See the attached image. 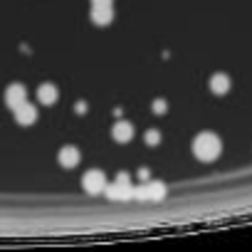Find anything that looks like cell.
I'll return each instance as SVG.
<instances>
[{
    "instance_id": "6da1fadb",
    "label": "cell",
    "mask_w": 252,
    "mask_h": 252,
    "mask_svg": "<svg viewBox=\"0 0 252 252\" xmlns=\"http://www.w3.org/2000/svg\"><path fill=\"white\" fill-rule=\"evenodd\" d=\"M220 154H222V141H220L218 134L203 131V134H198V136L193 139V156H195L198 161L210 163V161H215Z\"/></svg>"
},
{
    "instance_id": "7a4b0ae2",
    "label": "cell",
    "mask_w": 252,
    "mask_h": 252,
    "mask_svg": "<svg viewBox=\"0 0 252 252\" xmlns=\"http://www.w3.org/2000/svg\"><path fill=\"white\" fill-rule=\"evenodd\" d=\"M104 193H106V198H109V200H131V198H134L131 178L126 176V173H119L114 183H106Z\"/></svg>"
},
{
    "instance_id": "3957f363",
    "label": "cell",
    "mask_w": 252,
    "mask_h": 252,
    "mask_svg": "<svg viewBox=\"0 0 252 252\" xmlns=\"http://www.w3.org/2000/svg\"><path fill=\"white\" fill-rule=\"evenodd\" d=\"M82 186H84V190H87V193L99 195V193H104V188H106V176H104L101 171L92 168V171H87V173H84Z\"/></svg>"
},
{
    "instance_id": "277c9868",
    "label": "cell",
    "mask_w": 252,
    "mask_h": 252,
    "mask_svg": "<svg viewBox=\"0 0 252 252\" xmlns=\"http://www.w3.org/2000/svg\"><path fill=\"white\" fill-rule=\"evenodd\" d=\"M15 111V121L20 124V126H30V124H35L37 121V106L35 104H20L18 109H13Z\"/></svg>"
},
{
    "instance_id": "5b68a950",
    "label": "cell",
    "mask_w": 252,
    "mask_h": 252,
    "mask_svg": "<svg viewBox=\"0 0 252 252\" xmlns=\"http://www.w3.org/2000/svg\"><path fill=\"white\" fill-rule=\"evenodd\" d=\"M111 139L116 144H126V141H131L134 139V126L129 121H116L111 126Z\"/></svg>"
},
{
    "instance_id": "8992f818",
    "label": "cell",
    "mask_w": 252,
    "mask_h": 252,
    "mask_svg": "<svg viewBox=\"0 0 252 252\" xmlns=\"http://www.w3.org/2000/svg\"><path fill=\"white\" fill-rule=\"evenodd\" d=\"M25 99H28V92H25L23 84H10V87L5 89V104H8L10 109H18L20 104H25Z\"/></svg>"
},
{
    "instance_id": "52a82bcc",
    "label": "cell",
    "mask_w": 252,
    "mask_h": 252,
    "mask_svg": "<svg viewBox=\"0 0 252 252\" xmlns=\"http://www.w3.org/2000/svg\"><path fill=\"white\" fill-rule=\"evenodd\" d=\"M57 99H60V89H57L55 84L47 82V84H40V87H37V101H40V104L52 106Z\"/></svg>"
},
{
    "instance_id": "ba28073f",
    "label": "cell",
    "mask_w": 252,
    "mask_h": 252,
    "mask_svg": "<svg viewBox=\"0 0 252 252\" xmlns=\"http://www.w3.org/2000/svg\"><path fill=\"white\" fill-rule=\"evenodd\" d=\"M79 158H82V154L77 146H64V149H60V156H57L60 166H64V168H74L79 163Z\"/></svg>"
},
{
    "instance_id": "9c48e42d",
    "label": "cell",
    "mask_w": 252,
    "mask_h": 252,
    "mask_svg": "<svg viewBox=\"0 0 252 252\" xmlns=\"http://www.w3.org/2000/svg\"><path fill=\"white\" fill-rule=\"evenodd\" d=\"M114 20L111 5H92V23L94 25H109Z\"/></svg>"
},
{
    "instance_id": "30bf717a",
    "label": "cell",
    "mask_w": 252,
    "mask_h": 252,
    "mask_svg": "<svg viewBox=\"0 0 252 252\" xmlns=\"http://www.w3.org/2000/svg\"><path fill=\"white\" fill-rule=\"evenodd\" d=\"M210 92H213V94H218V96L227 94V92H230V77H227V74H222V72L213 74V77H210Z\"/></svg>"
},
{
    "instance_id": "8fae6325",
    "label": "cell",
    "mask_w": 252,
    "mask_h": 252,
    "mask_svg": "<svg viewBox=\"0 0 252 252\" xmlns=\"http://www.w3.org/2000/svg\"><path fill=\"white\" fill-rule=\"evenodd\" d=\"M146 195H149V200H163V198H166V183H161V181H149V183H146Z\"/></svg>"
},
{
    "instance_id": "7c38bea8",
    "label": "cell",
    "mask_w": 252,
    "mask_h": 252,
    "mask_svg": "<svg viewBox=\"0 0 252 252\" xmlns=\"http://www.w3.org/2000/svg\"><path fill=\"white\" fill-rule=\"evenodd\" d=\"M144 139H146L149 146H158V144H161V131H158V129H149Z\"/></svg>"
},
{
    "instance_id": "4fadbf2b",
    "label": "cell",
    "mask_w": 252,
    "mask_h": 252,
    "mask_svg": "<svg viewBox=\"0 0 252 252\" xmlns=\"http://www.w3.org/2000/svg\"><path fill=\"white\" fill-rule=\"evenodd\" d=\"M151 109H154V114H156V116H161V114H166V111H168V104H166V99H156V101L151 104Z\"/></svg>"
},
{
    "instance_id": "5bb4252c",
    "label": "cell",
    "mask_w": 252,
    "mask_h": 252,
    "mask_svg": "<svg viewBox=\"0 0 252 252\" xmlns=\"http://www.w3.org/2000/svg\"><path fill=\"white\" fill-rule=\"evenodd\" d=\"M74 111H77V114H84V111H87V101H77V104H74Z\"/></svg>"
},
{
    "instance_id": "9a60e30c",
    "label": "cell",
    "mask_w": 252,
    "mask_h": 252,
    "mask_svg": "<svg viewBox=\"0 0 252 252\" xmlns=\"http://www.w3.org/2000/svg\"><path fill=\"white\" fill-rule=\"evenodd\" d=\"M114 0H92V5H111Z\"/></svg>"
}]
</instances>
